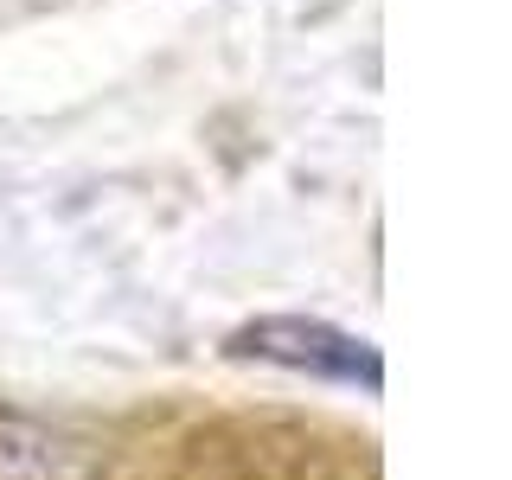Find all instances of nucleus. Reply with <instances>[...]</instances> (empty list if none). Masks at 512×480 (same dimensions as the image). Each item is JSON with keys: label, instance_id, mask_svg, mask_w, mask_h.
Returning a JSON list of instances; mask_svg holds the SVG:
<instances>
[{"label": "nucleus", "instance_id": "nucleus-1", "mask_svg": "<svg viewBox=\"0 0 512 480\" xmlns=\"http://www.w3.org/2000/svg\"><path fill=\"white\" fill-rule=\"evenodd\" d=\"M231 352L237 359H269V365H288V372H308V378H333V384H352V391L378 397L384 391V359L372 340L333 327V320H308V314H263L250 327L231 333Z\"/></svg>", "mask_w": 512, "mask_h": 480}, {"label": "nucleus", "instance_id": "nucleus-2", "mask_svg": "<svg viewBox=\"0 0 512 480\" xmlns=\"http://www.w3.org/2000/svg\"><path fill=\"white\" fill-rule=\"evenodd\" d=\"M0 480H84V461L45 423L0 410Z\"/></svg>", "mask_w": 512, "mask_h": 480}]
</instances>
